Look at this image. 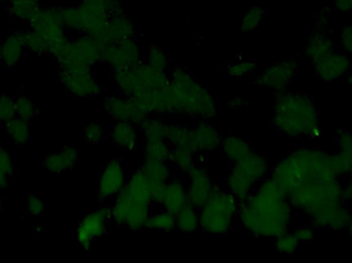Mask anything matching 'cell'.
Listing matches in <instances>:
<instances>
[{
    "mask_svg": "<svg viewBox=\"0 0 352 263\" xmlns=\"http://www.w3.org/2000/svg\"><path fill=\"white\" fill-rule=\"evenodd\" d=\"M111 223V205H103L100 208L85 215L78 223L76 231L78 245L86 251L90 250L97 240L107 235Z\"/></svg>",
    "mask_w": 352,
    "mask_h": 263,
    "instance_id": "cell-14",
    "label": "cell"
},
{
    "mask_svg": "<svg viewBox=\"0 0 352 263\" xmlns=\"http://www.w3.org/2000/svg\"><path fill=\"white\" fill-rule=\"evenodd\" d=\"M6 131L12 142L18 146H24L30 141V125L26 119L14 117L6 124Z\"/></svg>",
    "mask_w": 352,
    "mask_h": 263,
    "instance_id": "cell-34",
    "label": "cell"
},
{
    "mask_svg": "<svg viewBox=\"0 0 352 263\" xmlns=\"http://www.w3.org/2000/svg\"><path fill=\"white\" fill-rule=\"evenodd\" d=\"M293 211L287 194L274 180L267 177L239 203L238 219L254 237L276 239L289 231Z\"/></svg>",
    "mask_w": 352,
    "mask_h": 263,
    "instance_id": "cell-1",
    "label": "cell"
},
{
    "mask_svg": "<svg viewBox=\"0 0 352 263\" xmlns=\"http://www.w3.org/2000/svg\"><path fill=\"white\" fill-rule=\"evenodd\" d=\"M4 125L3 121H2L1 117H0V128Z\"/></svg>",
    "mask_w": 352,
    "mask_h": 263,
    "instance_id": "cell-59",
    "label": "cell"
},
{
    "mask_svg": "<svg viewBox=\"0 0 352 263\" xmlns=\"http://www.w3.org/2000/svg\"><path fill=\"white\" fill-rule=\"evenodd\" d=\"M171 149L173 147L165 139L164 140L144 141V159L168 161Z\"/></svg>",
    "mask_w": 352,
    "mask_h": 263,
    "instance_id": "cell-39",
    "label": "cell"
},
{
    "mask_svg": "<svg viewBox=\"0 0 352 263\" xmlns=\"http://www.w3.org/2000/svg\"><path fill=\"white\" fill-rule=\"evenodd\" d=\"M334 5L339 12H352V0H334Z\"/></svg>",
    "mask_w": 352,
    "mask_h": 263,
    "instance_id": "cell-53",
    "label": "cell"
},
{
    "mask_svg": "<svg viewBox=\"0 0 352 263\" xmlns=\"http://www.w3.org/2000/svg\"><path fill=\"white\" fill-rule=\"evenodd\" d=\"M105 113L115 122H130L140 127L150 117V113L136 99L120 94L105 97L103 101Z\"/></svg>",
    "mask_w": 352,
    "mask_h": 263,
    "instance_id": "cell-16",
    "label": "cell"
},
{
    "mask_svg": "<svg viewBox=\"0 0 352 263\" xmlns=\"http://www.w3.org/2000/svg\"><path fill=\"white\" fill-rule=\"evenodd\" d=\"M29 28L38 33L49 45V55L57 61L63 58L69 45L67 30L62 24L58 8L41 6V10L28 22Z\"/></svg>",
    "mask_w": 352,
    "mask_h": 263,
    "instance_id": "cell-9",
    "label": "cell"
},
{
    "mask_svg": "<svg viewBox=\"0 0 352 263\" xmlns=\"http://www.w3.org/2000/svg\"><path fill=\"white\" fill-rule=\"evenodd\" d=\"M146 62L148 65L161 70V71L168 72L169 68H170V60H169L168 55L160 47L154 43L148 47Z\"/></svg>",
    "mask_w": 352,
    "mask_h": 263,
    "instance_id": "cell-41",
    "label": "cell"
},
{
    "mask_svg": "<svg viewBox=\"0 0 352 263\" xmlns=\"http://www.w3.org/2000/svg\"><path fill=\"white\" fill-rule=\"evenodd\" d=\"M188 183L186 186L188 204L200 209L206 203L215 185L204 165H195L188 172Z\"/></svg>",
    "mask_w": 352,
    "mask_h": 263,
    "instance_id": "cell-19",
    "label": "cell"
},
{
    "mask_svg": "<svg viewBox=\"0 0 352 263\" xmlns=\"http://www.w3.org/2000/svg\"><path fill=\"white\" fill-rule=\"evenodd\" d=\"M27 210H28L29 214L32 216H39L43 214L45 211V204H43V200L39 198L36 196H30L28 198V202H27Z\"/></svg>",
    "mask_w": 352,
    "mask_h": 263,
    "instance_id": "cell-50",
    "label": "cell"
},
{
    "mask_svg": "<svg viewBox=\"0 0 352 263\" xmlns=\"http://www.w3.org/2000/svg\"><path fill=\"white\" fill-rule=\"evenodd\" d=\"M246 104H248V102L241 96L234 97V98L230 99L229 102H228V105L233 109L243 108Z\"/></svg>",
    "mask_w": 352,
    "mask_h": 263,
    "instance_id": "cell-54",
    "label": "cell"
},
{
    "mask_svg": "<svg viewBox=\"0 0 352 263\" xmlns=\"http://www.w3.org/2000/svg\"><path fill=\"white\" fill-rule=\"evenodd\" d=\"M59 80L70 95L78 98H92L102 93V86L90 67L61 68Z\"/></svg>",
    "mask_w": 352,
    "mask_h": 263,
    "instance_id": "cell-13",
    "label": "cell"
},
{
    "mask_svg": "<svg viewBox=\"0 0 352 263\" xmlns=\"http://www.w3.org/2000/svg\"><path fill=\"white\" fill-rule=\"evenodd\" d=\"M334 52V43L332 39L326 33L318 31L310 37L307 47L304 51V55L311 61L314 65H316L332 55Z\"/></svg>",
    "mask_w": 352,
    "mask_h": 263,
    "instance_id": "cell-28",
    "label": "cell"
},
{
    "mask_svg": "<svg viewBox=\"0 0 352 263\" xmlns=\"http://www.w3.org/2000/svg\"><path fill=\"white\" fill-rule=\"evenodd\" d=\"M168 161L171 165H175L179 171L188 173L195 165H197V157L188 149L173 147Z\"/></svg>",
    "mask_w": 352,
    "mask_h": 263,
    "instance_id": "cell-38",
    "label": "cell"
},
{
    "mask_svg": "<svg viewBox=\"0 0 352 263\" xmlns=\"http://www.w3.org/2000/svg\"><path fill=\"white\" fill-rule=\"evenodd\" d=\"M345 231H347L349 237H351L352 239V217L351 220L349 221V223H347L346 227H345Z\"/></svg>",
    "mask_w": 352,
    "mask_h": 263,
    "instance_id": "cell-56",
    "label": "cell"
},
{
    "mask_svg": "<svg viewBox=\"0 0 352 263\" xmlns=\"http://www.w3.org/2000/svg\"><path fill=\"white\" fill-rule=\"evenodd\" d=\"M298 68L299 62L297 60H285L263 70L254 84L270 89L275 93L283 92L295 78Z\"/></svg>",
    "mask_w": 352,
    "mask_h": 263,
    "instance_id": "cell-18",
    "label": "cell"
},
{
    "mask_svg": "<svg viewBox=\"0 0 352 263\" xmlns=\"http://www.w3.org/2000/svg\"><path fill=\"white\" fill-rule=\"evenodd\" d=\"M239 201L226 188L217 187L199 209L200 231L208 236L227 235L235 227Z\"/></svg>",
    "mask_w": 352,
    "mask_h": 263,
    "instance_id": "cell-5",
    "label": "cell"
},
{
    "mask_svg": "<svg viewBox=\"0 0 352 263\" xmlns=\"http://www.w3.org/2000/svg\"><path fill=\"white\" fill-rule=\"evenodd\" d=\"M0 62H2V49H1V43H0Z\"/></svg>",
    "mask_w": 352,
    "mask_h": 263,
    "instance_id": "cell-58",
    "label": "cell"
},
{
    "mask_svg": "<svg viewBox=\"0 0 352 263\" xmlns=\"http://www.w3.org/2000/svg\"><path fill=\"white\" fill-rule=\"evenodd\" d=\"M146 229H150V231L170 233L176 229L175 215L165 210L151 213Z\"/></svg>",
    "mask_w": 352,
    "mask_h": 263,
    "instance_id": "cell-37",
    "label": "cell"
},
{
    "mask_svg": "<svg viewBox=\"0 0 352 263\" xmlns=\"http://www.w3.org/2000/svg\"><path fill=\"white\" fill-rule=\"evenodd\" d=\"M342 175L344 174L337 155L300 147L281 159L270 170L269 177L289 194L306 184L339 179Z\"/></svg>",
    "mask_w": 352,
    "mask_h": 263,
    "instance_id": "cell-2",
    "label": "cell"
},
{
    "mask_svg": "<svg viewBox=\"0 0 352 263\" xmlns=\"http://www.w3.org/2000/svg\"><path fill=\"white\" fill-rule=\"evenodd\" d=\"M176 229L184 235H195L200 231L199 209L188 204L175 215Z\"/></svg>",
    "mask_w": 352,
    "mask_h": 263,
    "instance_id": "cell-31",
    "label": "cell"
},
{
    "mask_svg": "<svg viewBox=\"0 0 352 263\" xmlns=\"http://www.w3.org/2000/svg\"><path fill=\"white\" fill-rule=\"evenodd\" d=\"M270 170L268 159L254 150L242 161L232 163L226 178V190L235 196L239 203L242 202L254 192L263 180L269 177Z\"/></svg>",
    "mask_w": 352,
    "mask_h": 263,
    "instance_id": "cell-8",
    "label": "cell"
},
{
    "mask_svg": "<svg viewBox=\"0 0 352 263\" xmlns=\"http://www.w3.org/2000/svg\"><path fill=\"white\" fill-rule=\"evenodd\" d=\"M2 63L8 67H14L24 57L25 47L24 37L22 30L12 31L4 38L1 43Z\"/></svg>",
    "mask_w": 352,
    "mask_h": 263,
    "instance_id": "cell-27",
    "label": "cell"
},
{
    "mask_svg": "<svg viewBox=\"0 0 352 263\" xmlns=\"http://www.w3.org/2000/svg\"><path fill=\"white\" fill-rule=\"evenodd\" d=\"M342 184L339 179L306 184L287 194L292 207L308 217L320 211L345 203Z\"/></svg>",
    "mask_w": 352,
    "mask_h": 263,
    "instance_id": "cell-7",
    "label": "cell"
},
{
    "mask_svg": "<svg viewBox=\"0 0 352 263\" xmlns=\"http://www.w3.org/2000/svg\"><path fill=\"white\" fill-rule=\"evenodd\" d=\"M14 167L12 163V155L10 151L4 147H0V172L8 175V177L14 173Z\"/></svg>",
    "mask_w": 352,
    "mask_h": 263,
    "instance_id": "cell-49",
    "label": "cell"
},
{
    "mask_svg": "<svg viewBox=\"0 0 352 263\" xmlns=\"http://www.w3.org/2000/svg\"><path fill=\"white\" fill-rule=\"evenodd\" d=\"M60 19L66 30L72 32H80V12L76 6H62L58 8Z\"/></svg>",
    "mask_w": 352,
    "mask_h": 263,
    "instance_id": "cell-42",
    "label": "cell"
},
{
    "mask_svg": "<svg viewBox=\"0 0 352 263\" xmlns=\"http://www.w3.org/2000/svg\"><path fill=\"white\" fill-rule=\"evenodd\" d=\"M22 31L27 51L38 56L49 54V45L38 33L35 32L30 28Z\"/></svg>",
    "mask_w": 352,
    "mask_h": 263,
    "instance_id": "cell-40",
    "label": "cell"
},
{
    "mask_svg": "<svg viewBox=\"0 0 352 263\" xmlns=\"http://www.w3.org/2000/svg\"><path fill=\"white\" fill-rule=\"evenodd\" d=\"M221 149L223 157L232 163L242 161L254 151V148L248 141L236 135H229L223 138Z\"/></svg>",
    "mask_w": 352,
    "mask_h": 263,
    "instance_id": "cell-29",
    "label": "cell"
},
{
    "mask_svg": "<svg viewBox=\"0 0 352 263\" xmlns=\"http://www.w3.org/2000/svg\"><path fill=\"white\" fill-rule=\"evenodd\" d=\"M314 66L316 76L322 82L329 84L347 76L351 70L352 61L346 54L334 52L332 55Z\"/></svg>",
    "mask_w": 352,
    "mask_h": 263,
    "instance_id": "cell-22",
    "label": "cell"
},
{
    "mask_svg": "<svg viewBox=\"0 0 352 263\" xmlns=\"http://www.w3.org/2000/svg\"><path fill=\"white\" fill-rule=\"evenodd\" d=\"M188 204L186 186L179 179L171 178L167 182L164 196H163L162 203H161L163 210L176 215Z\"/></svg>",
    "mask_w": 352,
    "mask_h": 263,
    "instance_id": "cell-26",
    "label": "cell"
},
{
    "mask_svg": "<svg viewBox=\"0 0 352 263\" xmlns=\"http://www.w3.org/2000/svg\"><path fill=\"white\" fill-rule=\"evenodd\" d=\"M296 237L298 238L301 243H306V242L312 241L314 239V227H309V225H303V227H298L294 231Z\"/></svg>",
    "mask_w": 352,
    "mask_h": 263,
    "instance_id": "cell-51",
    "label": "cell"
},
{
    "mask_svg": "<svg viewBox=\"0 0 352 263\" xmlns=\"http://www.w3.org/2000/svg\"><path fill=\"white\" fill-rule=\"evenodd\" d=\"M300 244L301 242L298 240L295 233L287 231L276 238L275 249L281 255H292L299 249Z\"/></svg>",
    "mask_w": 352,
    "mask_h": 263,
    "instance_id": "cell-43",
    "label": "cell"
},
{
    "mask_svg": "<svg viewBox=\"0 0 352 263\" xmlns=\"http://www.w3.org/2000/svg\"><path fill=\"white\" fill-rule=\"evenodd\" d=\"M127 184L126 171L120 159H111L105 163L99 175L97 194L100 202L115 200Z\"/></svg>",
    "mask_w": 352,
    "mask_h": 263,
    "instance_id": "cell-17",
    "label": "cell"
},
{
    "mask_svg": "<svg viewBox=\"0 0 352 263\" xmlns=\"http://www.w3.org/2000/svg\"><path fill=\"white\" fill-rule=\"evenodd\" d=\"M138 128L144 141L164 140L167 122H165L160 115H150Z\"/></svg>",
    "mask_w": 352,
    "mask_h": 263,
    "instance_id": "cell-33",
    "label": "cell"
},
{
    "mask_svg": "<svg viewBox=\"0 0 352 263\" xmlns=\"http://www.w3.org/2000/svg\"><path fill=\"white\" fill-rule=\"evenodd\" d=\"M341 45L346 53L352 55V26L343 27L341 31Z\"/></svg>",
    "mask_w": 352,
    "mask_h": 263,
    "instance_id": "cell-52",
    "label": "cell"
},
{
    "mask_svg": "<svg viewBox=\"0 0 352 263\" xmlns=\"http://www.w3.org/2000/svg\"><path fill=\"white\" fill-rule=\"evenodd\" d=\"M78 157V149L69 145L64 147L61 151L47 155L43 161V167L53 175H60L76 168Z\"/></svg>",
    "mask_w": 352,
    "mask_h": 263,
    "instance_id": "cell-25",
    "label": "cell"
},
{
    "mask_svg": "<svg viewBox=\"0 0 352 263\" xmlns=\"http://www.w3.org/2000/svg\"><path fill=\"white\" fill-rule=\"evenodd\" d=\"M347 82H349V84H351L352 87V70L347 74Z\"/></svg>",
    "mask_w": 352,
    "mask_h": 263,
    "instance_id": "cell-57",
    "label": "cell"
},
{
    "mask_svg": "<svg viewBox=\"0 0 352 263\" xmlns=\"http://www.w3.org/2000/svg\"><path fill=\"white\" fill-rule=\"evenodd\" d=\"M256 67L258 66L254 62L239 60L228 66V74L230 78H236V80L248 78L256 69Z\"/></svg>",
    "mask_w": 352,
    "mask_h": 263,
    "instance_id": "cell-46",
    "label": "cell"
},
{
    "mask_svg": "<svg viewBox=\"0 0 352 263\" xmlns=\"http://www.w3.org/2000/svg\"><path fill=\"white\" fill-rule=\"evenodd\" d=\"M0 117L4 125L16 117V102L10 95H0Z\"/></svg>",
    "mask_w": 352,
    "mask_h": 263,
    "instance_id": "cell-48",
    "label": "cell"
},
{
    "mask_svg": "<svg viewBox=\"0 0 352 263\" xmlns=\"http://www.w3.org/2000/svg\"><path fill=\"white\" fill-rule=\"evenodd\" d=\"M142 61H144L142 47L135 38L111 43L102 49L101 63L109 65L113 72L128 69Z\"/></svg>",
    "mask_w": 352,
    "mask_h": 263,
    "instance_id": "cell-15",
    "label": "cell"
},
{
    "mask_svg": "<svg viewBox=\"0 0 352 263\" xmlns=\"http://www.w3.org/2000/svg\"><path fill=\"white\" fill-rule=\"evenodd\" d=\"M135 35L136 28L133 21L122 14V12H119L111 16L102 30L96 36L93 37L98 41L103 49L111 43L135 38Z\"/></svg>",
    "mask_w": 352,
    "mask_h": 263,
    "instance_id": "cell-20",
    "label": "cell"
},
{
    "mask_svg": "<svg viewBox=\"0 0 352 263\" xmlns=\"http://www.w3.org/2000/svg\"><path fill=\"white\" fill-rule=\"evenodd\" d=\"M14 102H16V117L26 119V121H30L36 117V105L28 97L20 96L19 98L14 99Z\"/></svg>",
    "mask_w": 352,
    "mask_h": 263,
    "instance_id": "cell-45",
    "label": "cell"
},
{
    "mask_svg": "<svg viewBox=\"0 0 352 263\" xmlns=\"http://www.w3.org/2000/svg\"><path fill=\"white\" fill-rule=\"evenodd\" d=\"M105 129L97 123H91L84 129L85 142L91 145L100 144L104 141Z\"/></svg>",
    "mask_w": 352,
    "mask_h": 263,
    "instance_id": "cell-47",
    "label": "cell"
},
{
    "mask_svg": "<svg viewBox=\"0 0 352 263\" xmlns=\"http://www.w3.org/2000/svg\"><path fill=\"white\" fill-rule=\"evenodd\" d=\"M169 161L144 159L140 169L148 176L151 183H167L171 179Z\"/></svg>",
    "mask_w": 352,
    "mask_h": 263,
    "instance_id": "cell-32",
    "label": "cell"
},
{
    "mask_svg": "<svg viewBox=\"0 0 352 263\" xmlns=\"http://www.w3.org/2000/svg\"><path fill=\"white\" fill-rule=\"evenodd\" d=\"M338 143L339 152L337 155L343 174L351 176L352 180V134L349 132H340L337 138Z\"/></svg>",
    "mask_w": 352,
    "mask_h": 263,
    "instance_id": "cell-36",
    "label": "cell"
},
{
    "mask_svg": "<svg viewBox=\"0 0 352 263\" xmlns=\"http://www.w3.org/2000/svg\"><path fill=\"white\" fill-rule=\"evenodd\" d=\"M264 12V8L260 6L250 8L242 16L240 29L243 32H252L256 30L262 23Z\"/></svg>",
    "mask_w": 352,
    "mask_h": 263,
    "instance_id": "cell-44",
    "label": "cell"
},
{
    "mask_svg": "<svg viewBox=\"0 0 352 263\" xmlns=\"http://www.w3.org/2000/svg\"><path fill=\"white\" fill-rule=\"evenodd\" d=\"M221 133L208 121H200L190 130V150L196 155L217 150L221 148Z\"/></svg>",
    "mask_w": 352,
    "mask_h": 263,
    "instance_id": "cell-21",
    "label": "cell"
},
{
    "mask_svg": "<svg viewBox=\"0 0 352 263\" xmlns=\"http://www.w3.org/2000/svg\"><path fill=\"white\" fill-rule=\"evenodd\" d=\"M111 141L121 150L135 151L140 142V128L130 122H116L111 127Z\"/></svg>",
    "mask_w": 352,
    "mask_h": 263,
    "instance_id": "cell-24",
    "label": "cell"
},
{
    "mask_svg": "<svg viewBox=\"0 0 352 263\" xmlns=\"http://www.w3.org/2000/svg\"><path fill=\"white\" fill-rule=\"evenodd\" d=\"M14 20L29 22L41 8V0H1Z\"/></svg>",
    "mask_w": 352,
    "mask_h": 263,
    "instance_id": "cell-30",
    "label": "cell"
},
{
    "mask_svg": "<svg viewBox=\"0 0 352 263\" xmlns=\"http://www.w3.org/2000/svg\"><path fill=\"white\" fill-rule=\"evenodd\" d=\"M352 217L351 211L347 208L345 203L337 205L331 208L320 211L312 215L310 222L314 227L318 229H333V231H343Z\"/></svg>",
    "mask_w": 352,
    "mask_h": 263,
    "instance_id": "cell-23",
    "label": "cell"
},
{
    "mask_svg": "<svg viewBox=\"0 0 352 263\" xmlns=\"http://www.w3.org/2000/svg\"><path fill=\"white\" fill-rule=\"evenodd\" d=\"M190 130L192 128L186 127L184 125L167 123L165 140L173 148V147H182V148L190 150Z\"/></svg>",
    "mask_w": 352,
    "mask_h": 263,
    "instance_id": "cell-35",
    "label": "cell"
},
{
    "mask_svg": "<svg viewBox=\"0 0 352 263\" xmlns=\"http://www.w3.org/2000/svg\"><path fill=\"white\" fill-rule=\"evenodd\" d=\"M80 34L96 36L111 16L121 12L119 0H80Z\"/></svg>",
    "mask_w": 352,
    "mask_h": 263,
    "instance_id": "cell-11",
    "label": "cell"
},
{
    "mask_svg": "<svg viewBox=\"0 0 352 263\" xmlns=\"http://www.w3.org/2000/svg\"><path fill=\"white\" fill-rule=\"evenodd\" d=\"M169 84L175 92L177 115L199 121L214 119L217 113L214 97L186 68L173 69L169 73Z\"/></svg>",
    "mask_w": 352,
    "mask_h": 263,
    "instance_id": "cell-4",
    "label": "cell"
},
{
    "mask_svg": "<svg viewBox=\"0 0 352 263\" xmlns=\"http://www.w3.org/2000/svg\"><path fill=\"white\" fill-rule=\"evenodd\" d=\"M2 211V201L1 198H0V213H1Z\"/></svg>",
    "mask_w": 352,
    "mask_h": 263,
    "instance_id": "cell-60",
    "label": "cell"
},
{
    "mask_svg": "<svg viewBox=\"0 0 352 263\" xmlns=\"http://www.w3.org/2000/svg\"><path fill=\"white\" fill-rule=\"evenodd\" d=\"M102 47L95 37L91 35L80 34L76 38L70 39L65 55L60 60L61 68L90 67L101 63Z\"/></svg>",
    "mask_w": 352,
    "mask_h": 263,
    "instance_id": "cell-12",
    "label": "cell"
},
{
    "mask_svg": "<svg viewBox=\"0 0 352 263\" xmlns=\"http://www.w3.org/2000/svg\"><path fill=\"white\" fill-rule=\"evenodd\" d=\"M272 124L289 137L318 136L320 132V113L311 98L289 91L276 93Z\"/></svg>",
    "mask_w": 352,
    "mask_h": 263,
    "instance_id": "cell-3",
    "label": "cell"
},
{
    "mask_svg": "<svg viewBox=\"0 0 352 263\" xmlns=\"http://www.w3.org/2000/svg\"><path fill=\"white\" fill-rule=\"evenodd\" d=\"M152 203L140 200L124 188L111 205V222L131 231L146 229Z\"/></svg>",
    "mask_w": 352,
    "mask_h": 263,
    "instance_id": "cell-10",
    "label": "cell"
},
{
    "mask_svg": "<svg viewBox=\"0 0 352 263\" xmlns=\"http://www.w3.org/2000/svg\"><path fill=\"white\" fill-rule=\"evenodd\" d=\"M8 184V176L0 172V190H4Z\"/></svg>",
    "mask_w": 352,
    "mask_h": 263,
    "instance_id": "cell-55",
    "label": "cell"
},
{
    "mask_svg": "<svg viewBox=\"0 0 352 263\" xmlns=\"http://www.w3.org/2000/svg\"><path fill=\"white\" fill-rule=\"evenodd\" d=\"M113 82L120 94L142 101L169 84V73L142 61L128 69L113 72Z\"/></svg>",
    "mask_w": 352,
    "mask_h": 263,
    "instance_id": "cell-6",
    "label": "cell"
}]
</instances>
